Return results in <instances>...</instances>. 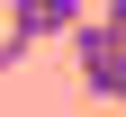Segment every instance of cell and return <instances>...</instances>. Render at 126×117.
<instances>
[{"instance_id": "obj_3", "label": "cell", "mask_w": 126, "mask_h": 117, "mask_svg": "<svg viewBox=\"0 0 126 117\" xmlns=\"http://www.w3.org/2000/svg\"><path fill=\"white\" fill-rule=\"evenodd\" d=\"M99 27H108V36H126V0H108V9H99Z\"/></svg>"}, {"instance_id": "obj_2", "label": "cell", "mask_w": 126, "mask_h": 117, "mask_svg": "<svg viewBox=\"0 0 126 117\" xmlns=\"http://www.w3.org/2000/svg\"><path fill=\"white\" fill-rule=\"evenodd\" d=\"M81 27V0H9V36L45 45V36H72Z\"/></svg>"}, {"instance_id": "obj_1", "label": "cell", "mask_w": 126, "mask_h": 117, "mask_svg": "<svg viewBox=\"0 0 126 117\" xmlns=\"http://www.w3.org/2000/svg\"><path fill=\"white\" fill-rule=\"evenodd\" d=\"M72 63H81V90L99 108H126V36H108L99 18L72 27Z\"/></svg>"}, {"instance_id": "obj_4", "label": "cell", "mask_w": 126, "mask_h": 117, "mask_svg": "<svg viewBox=\"0 0 126 117\" xmlns=\"http://www.w3.org/2000/svg\"><path fill=\"white\" fill-rule=\"evenodd\" d=\"M18 54H27V45H18V36H9V27H0V72H9V63H18Z\"/></svg>"}]
</instances>
